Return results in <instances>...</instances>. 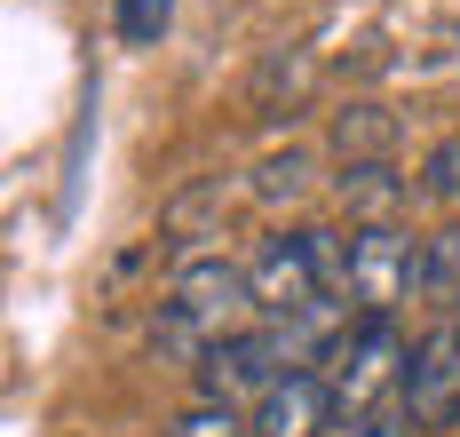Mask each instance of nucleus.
Segmentation results:
<instances>
[{"label": "nucleus", "mask_w": 460, "mask_h": 437, "mask_svg": "<svg viewBox=\"0 0 460 437\" xmlns=\"http://www.w3.org/2000/svg\"><path fill=\"white\" fill-rule=\"evenodd\" d=\"M254 326H262L254 271H238V263H223V254H190L183 271L167 279V302H159L151 342L175 350V358H190V366H207V350L254 334Z\"/></svg>", "instance_id": "obj_1"}, {"label": "nucleus", "mask_w": 460, "mask_h": 437, "mask_svg": "<svg viewBox=\"0 0 460 437\" xmlns=\"http://www.w3.org/2000/svg\"><path fill=\"white\" fill-rule=\"evenodd\" d=\"M405 374H413V350L397 334V318H349L325 342V389H333V414L349 422H373V406L405 397Z\"/></svg>", "instance_id": "obj_2"}, {"label": "nucleus", "mask_w": 460, "mask_h": 437, "mask_svg": "<svg viewBox=\"0 0 460 437\" xmlns=\"http://www.w3.org/2000/svg\"><path fill=\"white\" fill-rule=\"evenodd\" d=\"M405 294H420V246L397 223H358L349 231V310L389 318Z\"/></svg>", "instance_id": "obj_3"}, {"label": "nucleus", "mask_w": 460, "mask_h": 437, "mask_svg": "<svg viewBox=\"0 0 460 437\" xmlns=\"http://www.w3.org/2000/svg\"><path fill=\"white\" fill-rule=\"evenodd\" d=\"M286 374H294V342L278 334V326H254V334L207 350L199 389H207V406H246V414H254V406H262Z\"/></svg>", "instance_id": "obj_4"}, {"label": "nucleus", "mask_w": 460, "mask_h": 437, "mask_svg": "<svg viewBox=\"0 0 460 437\" xmlns=\"http://www.w3.org/2000/svg\"><path fill=\"white\" fill-rule=\"evenodd\" d=\"M405 414H413L420 430H445V422H460V310H445V318L413 342Z\"/></svg>", "instance_id": "obj_5"}, {"label": "nucleus", "mask_w": 460, "mask_h": 437, "mask_svg": "<svg viewBox=\"0 0 460 437\" xmlns=\"http://www.w3.org/2000/svg\"><path fill=\"white\" fill-rule=\"evenodd\" d=\"M325 422H333V389H325V374H286V382L246 414L254 437H325Z\"/></svg>", "instance_id": "obj_6"}, {"label": "nucleus", "mask_w": 460, "mask_h": 437, "mask_svg": "<svg viewBox=\"0 0 460 437\" xmlns=\"http://www.w3.org/2000/svg\"><path fill=\"white\" fill-rule=\"evenodd\" d=\"M389 144H397V128L381 120V103H358V111L333 120V151H341V167H366V159H381Z\"/></svg>", "instance_id": "obj_7"}, {"label": "nucleus", "mask_w": 460, "mask_h": 437, "mask_svg": "<svg viewBox=\"0 0 460 437\" xmlns=\"http://www.w3.org/2000/svg\"><path fill=\"white\" fill-rule=\"evenodd\" d=\"M420 294L460 310V223H445L437 239H420Z\"/></svg>", "instance_id": "obj_8"}, {"label": "nucleus", "mask_w": 460, "mask_h": 437, "mask_svg": "<svg viewBox=\"0 0 460 437\" xmlns=\"http://www.w3.org/2000/svg\"><path fill=\"white\" fill-rule=\"evenodd\" d=\"M111 24L128 49H159L167 24H175V0H111Z\"/></svg>", "instance_id": "obj_9"}, {"label": "nucleus", "mask_w": 460, "mask_h": 437, "mask_svg": "<svg viewBox=\"0 0 460 437\" xmlns=\"http://www.w3.org/2000/svg\"><path fill=\"white\" fill-rule=\"evenodd\" d=\"M310 192V151H278V159H262V167H254V199H302Z\"/></svg>", "instance_id": "obj_10"}, {"label": "nucleus", "mask_w": 460, "mask_h": 437, "mask_svg": "<svg viewBox=\"0 0 460 437\" xmlns=\"http://www.w3.org/2000/svg\"><path fill=\"white\" fill-rule=\"evenodd\" d=\"M167 437H254V430L238 422V406H190V414H183Z\"/></svg>", "instance_id": "obj_11"}, {"label": "nucleus", "mask_w": 460, "mask_h": 437, "mask_svg": "<svg viewBox=\"0 0 460 437\" xmlns=\"http://www.w3.org/2000/svg\"><path fill=\"white\" fill-rule=\"evenodd\" d=\"M349 437H405V430H397V422H381V414H373V422H358V430H349Z\"/></svg>", "instance_id": "obj_12"}]
</instances>
